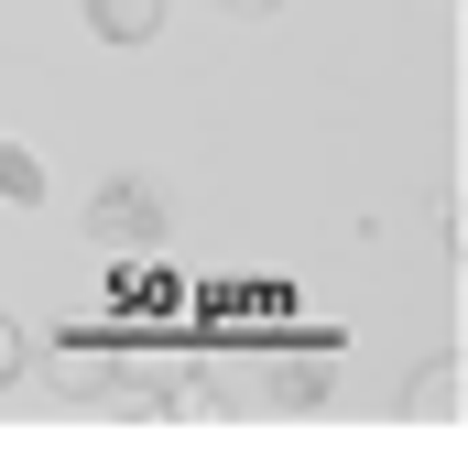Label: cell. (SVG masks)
<instances>
[{
    "label": "cell",
    "mask_w": 468,
    "mask_h": 468,
    "mask_svg": "<svg viewBox=\"0 0 468 468\" xmlns=\"http://www.w3.org/2000/svg\"><path fill=\"white\" fill-rule=\"evenodd\" d=\"M88 239H99V250H153V239H164V197H153L142 175H110V186L88 197Z\"/></svg>",
    "instance_id": "6da1fadb"
},
{
    "label": "cell",
    "mask_w": 468,
    "mask_h": 468,
    "mask_svg": "<svg viewBox=\"0 0 468 468\" xmlns=\"http://www.w3.org/2000/svg\"><path fill=\"white\" fill-rule=\"evenodd\" d=\"M327 381H338L327 349H272L261 359V403H327Z\"/></svg>",
    "instance_id": "7a4b0ae2"
},
{
    "label": "cell",
    "mask_w": 468,
    "mask_h": 468,
    "mask_svg": "<svg viewBox=\"0 0 468 468\" xmlns=\"http://www.w3.org/2000/svg\"><path fill=\"white\" fill-rule=\"evenodd\" d=\"M110 381H120L110 338H66V349H55V392H110Z\"/></svg>",
    "instance_id": "3957f363"
},
{
    "label": "cell",
    "mask_w": 468,
    "mask_h": 468,
    "mask_svg": "<svg viewBox=\"0 0 468 468\" xmlns=\"http://www.w3.org/2000/svg\"><path fill=\"white\" fill-rule=\"evenodd\" d=\"M88 22H99V44H153L164 33V0H88Z\"/></svg>",
    "instance_id": "277c9868"
},
{
    "label": "cell",
    "mask_w": 468,
    "mask_h": 468,
    "mask_svg": "<svg viewBox=\"0 0 468 468\" xmlns=\"http://www.w3.org/2000/svg\"><path fill=\"white\" fill-rule=\"evenodd\" d=\"M403 414H414V425H458V359H436V370L403 392Z\"/></svg>",
    "instance_id": "5b68a950"
},
{
    "label": "cell",
    "mask_w": 468,
    "mask_h": 468,
    "mask_svg": "<svg viewBox=\"0 0 468 468\" xmlns=\"http://www.w3.org/2000/svg\"><path fill=\"white\" fill-rule=\"evenodd\" d=\"M0 197H11V207H44V164H33L11 131H0Z\"/></svg>",
    "instance_id": "8992f818"
},
{
    "label": "cell",
    "mask_w": 468,
    "mask_h": 468,
    "mask_svg": "<svg viewBox=\"0 0 468 468\" xmlns=\"http://www.w3.org/2000/svg\"><path fill=\"white\" fill-rule=\"evenodd\" d=\"M11 370H22V327L0 316V381H11Z\"/></svg>",
    "instance_id": "52a82bcc"
},
{
    "label": "cell",
    "mask_w": 468,
    "mask_h": 468,
    "mask_svg": "<svg viewBox=\"0 0 468 468\" xmlns=\"http://www.w3.org/2000/svg\"><path fill=\"white\" fill-rule=\"evenodd\" d=\"M218 11H239V22H261V11H283V0H218Z\"/></svg>",
    "instance_id": "ba28073f"
}]
</instances>
